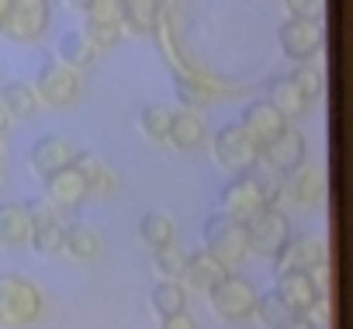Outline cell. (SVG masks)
<instances>
[{"mask_svg":"<svg viewBox=\"0 0 353 329\" xmlns=\"http://www.w3.org/2000/svg\"><path fill=\"white\" fill-rule=\"evenodd\" d=\"M42 312V295L18 274H0V326H28Z\"/></svg>","mask_w":353,"mask_h":329,"instance_id":"cell-1","label":"cell"},{"mask_svg":"<svg viewBox=\"0 0 353 329\" xmlns=\"http://www.w3.org/2000/svg\"><path fill=\"white\" fill-rule=\"evenodd\" d=\"M52 21V11L46 0H8L4 14H0V35L11 42H35L46 35Z\"/></svg>","mask_w":353,"mask_h":329,"instance_id":"cell-2","label":"cell"},{"mask_svg":"<svg viewBox=\"0 0 353 329\" xmlns=\"http://www.w3.org/2000/svg\"><path fill=\"white\" fill-rule=\"evenodd\" d=\"M243 239H246V253L253 250L260 257H277L284 250V243L291 239V222L284 212L263 208L243 226Z\"/></svg>","mask_w":353,"mask_h":329,"instance_id":"cell-3","label":"cell"},{"mask_svg":"<svg viewBox=\"0 0 353 329\" xmlns=\"http://www.w3.org/2000/svg\"><path fill=\"white\" fill-rule=\"evenodd\" d=\"M205 253L212 260H219L229 274L232 267H239L246 260V239H243V229L236 222H229L225 215H212L205 222Z\"/></svg>","mask_w":353,"mask_h":329,"instance_id":"cell-4","label":"cell"},{"mask_svg":"<svg viewBox=\"0 0 353 329\" xmlns=\"http://www.w3.org/2000/svg\"><path fill=\"white\" fill-rule=\"evenodd\" d=\"M32 90H35L39 104H49V108H73L83 97L80 73H73V70H66L59 63H46Z\"/></svg>","mask_w":353,"mask_h":329,"instance_id":"cell-5","label":"cell"},{"mask_svg":"<svg viewBox=\"0 0 353 329\" xmlns=\"http://www.w3.org/2000/svg\"><path fill=\"white\" fill-rule=\"evenodd\" d=\"M322 263H325V246H322L319 236H308V232L291 236V239L284 243V250L274 257L277 277H281V274H312V270H319Z\"/></svg>","mask_w":353,"mask_h":329,"instance_id":"cell-6","label":"cell"},{"mask_svg":"<svg viewBox=\"0 0 353 329\" xmlns=\"http://www.w3.org/2000/svg\"><path fill=\"white\" fill-rule=\"evenodd\" d=\"M212 308L215 315H222L225 322H246L256 308V291L246 277L229 274L215 291H212Z\"/></svg>","mask_w":353,"mask_h":329,"instance_id":"cell-7","label":"cell"},{"mask_svg":"<svg viewBox=\"0 0 353 329\" xmlns=\"http://www.w3.org/2000/svg\"><path fill=\"white\" fill-rule=\"evenodd\" d=\"M322 25L319 21H294V18H288L281 28H277V46H281V52L291 59V63H308L312 56H319V49H322Z\"/></svg>","mask_w":353,"mask_h":329,"instance_id":"cell-8","label":"cell"},{"mask_svg":"<svg viewBox=\"0 0 353 329\" xmlns=\"http://www.w3.org/2000/svg\"><path fill=\"white\" fill-rule=\"evenodd\" d=\"M215 156L225 170H236V174H246L260 163V149L250 142V135L239 128V125H225L219 128L215 135Z\"/></svg>","mask_w":353,"mask_h":329,"instance_id":"cell-9","label":"cell"},{"mask_svg":"<svg viewBox=\"0 0 353 329\" xmlns=\"http://www.w3.org/2000/svg\"><path fill=\"white\" fill-rule=\"evenodd\" d=\"M219 215H225L229 222H236L239 229L256 215V212H263L267 205H263V198L256 195V188L246 181V177H236V181H229L225 188H222V195H219Z\"/></svg>","mask_w":353,"mask_h":329,"instance_id":"cell-10","label":"cell"},{"mask_svg":"<svg viewBox=\"0 0 353 329\" xmlns=\"http://www.w3.org/2000/svg\"><path fill=\"white\" fill-rule=\"evenodd\" d=\"M260 159L281 177L301 170L305 167V135L298 128H284L267 149H260Z\"/></svg>","mask_w":353,"mask_h":329,"instance_id":"cell-11","label":"cell"},{"mask_svg":"<svg viewBox=\"0 0 353 329\" xmlns=\"http://www.w3.org/2000/svg\"><path fill=\"white\" fill-rule=\"evenodd\" d=\"M73 159H77V149H73L63 135H42V139L32 146V152H28L32 170H35L42 181H49V177L59 174V170H70Z\"/></svg>","mask_w":353,"mask_h":329,"instance_id":"cell-12","label":"cell"},{"mask_svg":"<svg viewBox=\"0 0 353 329\" xmlns=\"http://www.w3.org/2000/svg\"><path fill=\"white\" fill-rule=\"evenodd\" d=\"M246 135H250V142L256 146V149H267L284 128H288V121L267 104V101H250L246 108H243V125H239Z\"/></svg>","mask_w":353,"mask_h":329,"instance_id":"cell-13","label":"cell"},{"mask_svg":"<svg viewBox=\"0 0 353 329\" xmlns=\"http://www.w3.org/2000/svg\"><path fill=\"white\" fill-rule=\"evenodd\" d=\"M274 295H277L281 305H284L288 312H294V315H308V312L319 308V301H322V291H319V284L312 281V274H281Z\"/></svg>","mask_w":353,"mask_h":329,"instance_id":"cell-14","label":"cell"},{"mask_svg":"<svg viewBox=\"0 0 353 329\" xmlns=\"http://www.w3.org/2000/svg\"><path fill=\"white\" fill-rule=\"evenodd\" d=\"M163 4L156 0H121L118 4V25H125L132 35H152L159 28Z\"/></svg>","mask_w":353,"mask_h":329,"instance_id":"cell-15","label":"cell"},{"mask_svg":"<svg viewBox=\"0 0 353 329\" xmlns=\"http://www.w3.org/2000/svg\"><path fill=\"white\" fill-rule=\"evenodd\" d=\"M281 191H288V198L294 205H319L322 195H325V181H322V174L315 167H301V170L284 177Z\"/></svg>","mask_w":353,"mask_h":329,"instance_id":"cell-16","label":"cell"},{"mask_svg":"<svg viewBox=\"0 0 353 329\" xmlns=\"http://www.w3.org/2000/svg\"><path fill=\"white\" fill-rule=\"evenodd\" d=\"M184 277H188V284H191L194 291H215V288L229 277V270H225L219 260H212L205 250H198V253L188 257V263H184Z\"/></svg>","mask_w":353,"mask_h":329,"instance_id":"cell-17","label":"cell"},{"mask_svg":"<svg viewBox=\"0 0 353 329\" xmlns=\"http://www.w3.org/2000/svg\"><path fill=\"white\" fill-rule=\"evenodd\" d=\"M46 188H49V201L59 205V208H77V205L87 198V184L80 181V174H77L73 167L52 174V177L46 181Z\"/></svg>","mask_w":353,"mask_h":329,"instance_id":"cell-18","label":"cell"},{"mask_svg":"<svg viewBox=\"0 0 353 329\" xmlns=\"http://www.w3.org/2000/svg\"><path fill=\"white\" fill-rule=\"evenodd\" d=\"M267 104L288 121V118H294V114H301L305 111V97L298 94V87L288 80V77H277V80H270L267 83Z\"/></svg>","mask_w":353,"mask_h":329,"instance_id":"cell-19","label":"cell"},{"mask_svg":"<svg viewBox=\"0 0 353 329\" xmlns=\"http://www.w3.org/2000/svg\"><path fill=\"white\" fill-rule=\"evenodd\" d=\"M32 239V222L25 215L21 205L8 201V205H0V243L4 246H21Z\"/></svg>","mask_w":353,"mask_h":329,"instance_id":"cell-20","label":"cell"},{"mask_svg":"<svg viewBox=\"0 0 353 329\" xmlns=\"http://www.w3.org/2000/svg\"><path fill=\"white\" fill-rule=\"evenodd\" d=\"M176 149H194L205 139V121L198 118V111H176L170 121V135H166Z\"/></svg>","mask_w":353,"mask_h":329,"instance_id":"cell-21","label":"cell"},{"mask_svg":"<svg viewBox=\"0 0 353 329\" xmlns=\"http://www.w3.org/2000/svg\"><path fill=\"white\" fill-rule=\"evenodd\" d=\"M0 104H4L8 118H32L39 111L35 90L28 83H21V80H14V83H8L4 90H0Z\"/></svg>","mask_w":353,"mask_h":329,"instance_id":"cell-22","label":"cell"},{"mask_svg":"<svg viewBox=\"0 0 353 329\" xmlns=\"http://www.w3.org/2000/svg\"><path fill=\"white\" fill-rule=\"evenodd\" d=\"M59 59H63L59 66L80 73L83 66H90V63L97 59V49H94L80 32H70V35H63V42H59Z\"/></svg>","mask_w":353,"mask_h":329,"instance_id":"cell-23","label":"cell"},{"mask_svg":"<svg viewBox=\"0 0 353 329\" xmlns=\"http://www.w3.org/2000/svg\"><path fill=\"white\" fill-rule=\"evenodd\" d=\"M149 301H152V312L159 319H166V315H176V312L188 308V291H184V284H176V281H159L152 288Z\"/></svg>","mask_w":353,"mask_h":329,"instance_id":"cell-24","label":"cell"},{"mask_svg":"<svg viewBox=\"0 0 353 329\" xmlns=\"http://www.w3.org/2000/svg\"><path fill=\"white\" fill-rule=\"evenodd\" d=\"M63 250L73 257V260H94L97 253H101V239H97V232L94 229H87V226H70L66 232H63Z\"/></svg>","mask_w":353,"mask_h":329,"instance_id":"cell-25","label":"cell"},{"mask_svg":"<svg viewBox=\"0 0 353 329\" xmlns=\"http://www.w3.org/2000/svg\"><path fill=\"white\" fill-rule=\"evenodd\" d=\"M73 170H77L80 181L87 184V195H90V191H111V184H114L111 170L104 167L97 156H90V152H80V156L73 159Z\"/></svg>","mask_w":353,"mask_h":329,"instance_id":"cell-26","label":"cell"},{"mask_svg":"<svg viewBox=\"0 0 353 329\" xmlns=\"http://www.w3.org/2000/svg\"><path fill=\"white\" fill-rule=\"evenodd\" d=\"M139 239L149 250H163V246L173 243V222L163 212H145L142 222H139Z\"/></svg>","mask_w":353,"mask_h":329,"instance_id":"cell-27","label":"cell"},{"mask_svg":"<svg viewBox=\"0 0 353 329\" xmlns=\"http://www.w3.org/2000/svg\"><path fill=\"white\" fill-rule=\"evenodd\" d=\"M243 177H246V181H250V184L256 188V195L263 198V205H267V208H274V201H277V198L284 195V191H281V184H284V177H281V174H274V170L267 167V163H263V159L256 163V167H253V170H246Z\"/></svg>","mask_w":353,"mask_h":329,"instance_id":"cell-28","label":"cell"},{"mask_svg":"<svg viewBox=\"0 0 353 329\" xmlns=\"http://www.w3.org/2000/svg\"><path fill=\"white\" fill-rule=\"evenodd\" d=\"M170 121H173V111L163 108V104H145L142 114H139V128H142V135L152 139V142H163V139L170 135Z\"/></svg>","mask_w":353,"mask_h":329,"instance_id":"cell-29","label":"cell"},{"mask_svg":"<svg viewBox=\"0 0 353 329\" xmlns=\"http://www.w3.org/2000/svg\"><path fill=\"white\" fill-rule=\"evenodd\" d=\"M184 263H188V253L176 250L173 243L163 246V250H152V267H156V274H159L163 281H176V284H181Z\"/></svg>","mask_w":353,"mask_h":329,"instance_id":"cell-30","label":"cell"},{"mask_svg":"<svg viewBox=\"0 0 353 329\" xmlns=\"http://www.w3.org/2000/svg\"><path fill=\"white\" fill-rule=\"evenodd\" d=\"M256 315H260V322L267 326V329H288L298 315L294 312H288L284 305H281V298L270 291V295H263V298H256V308H253Z\"/></svg>","mask_w":353,"mask_h":329,"instance_id":"cell-31","label":"cell"},{"mask_svg":"<svg viewBox=\"0 0 353 329\" xmlns=\"http://www.w3.org/2000/svg\"><path fill=\"white\" fill-rule=\"evenodd\" d=\"M63 232H66V226L49 222V226L32 229V239H28V243H32L42 257H52V253H59V250H63Z\"/></svg>","mask_w":353,"mask_h":329,"instance_id":"cell-32","label":"cell"},{"mask_svg":"<svg viewBox=\"0 0 353 329\" xmlns=\"http://www.w3.org/2000/svg\"><path fill=\"white\" fill-rule=\"evenodd\" d=\"M288 80L298 87V94H301L305 101H312V97L322 94V73H319L315 66H308V63L294 66V73H288Z\"/></svg>","mask_w":353,"mask_h":329,"instance_id":"cell-33","label":"cell"},{"mask_svg":"<svg viewBox=\"0 0 353 329\" xmlns=\"http://www.w3.org/2000/svg\"><path fill=\"white\" fill-rule=\"evenodd\" d=\"M80 35H83L94 49H108V46H114V42H118L121 25H108V21H83Z\"/></svg>","mask_w":353,"mask_h":329,"instance_id":"cell-34","label":"cell"},{"mask_svg":"<svg viewBox=\"0 0 353 329\" xmlns=\"http://www.w3.org/2000/svg\"><path fill=\"white\" fill-rule=\"evenodd\" d=\"M176 97H181V104H184V111H194V108H201V104H208V87H201V83H194V80H184V77H176Z\"/></svg>","mask_w":353,"mask_h":329,"instance_id":"cell-35","label":"cell"},{"mask_svg":"<svg viewBox=\"0 0 353 329\" xmlns=\"http://www.w3.org/2000/svg\"><path fill=\"white\" fill-rule=\"evenodd\" d=\"M80 11L87 14V21H108V25H118V0H83Z\"/></svg>","mask_w":353,"mask_h":329,"instance_id":"cell-36","label":"cell"},{"mask_svg":"<svg viewBox=\"0 0 353 329\" xmlns=\"http://www.w3.org/2000/svg\"><path fill=\"white\" fill-rule=\"evenodd\" d=\"M21 208H25V215H28L32 229L49 226V222H59V219H56V205H52L49 198H32V201H28V205H21Z\"/></svg>","mask_w":353,"mask_h":329,"instance_id":"cell-37","label":"cell"},{"mask_svg":"<svg viewBox=\"0 0 353 329\" xmlns=\"http://www.w3.org/2000/svg\"><path fill=\"white\" fill-rule=\"evenodd\" d=\"M284 11L294 21H315L322 14V4H319V0H284Z\"/></svg>","mask_w":353,"mask_h":329,"instance_id":"cell-38","label":"cell"},{"mask_svg":"<svg viewBox=\"0 0 353 329\" xmlns=\"http://www.w3.org/2000/svg\"><path fill=\"white\" fill-rule=\"evenodd\" d=\"M159 329H198V322H194V315L184 308V312H176V315H166V319L159 322Z\"/></svg>","mask_w":353,"mask_h":329,"instance_id":"cell-39","label":"cell"},{"mask_svg":"<svg viewBox=\"0 0 353 329\" xmlns=\"http://www.w3.org/2000/svg\"><path fill=\"white\" fill-rule=\"evenodd\" d=\"M288 329H319V326H315L312 319H305V315H298V319H294V322H291Z\"/></svg>","mask_w":353,"mask_h":329,"instance_id":"cell-40","label":"cell"},{"mask_svg":"<svg viewBox=\"0 0 353 329\" xmlns=\"http://www.w3.org/2000/svg\"><path fill=\"white\" fill-rule=\"evenodd\" d=\"M8 125H11V118H8V111H4V104H0V135L8 132Z\"/></svg>","mask_w":353,"mask_h":329,"instance_id":"cell-41","label":"cell"},{"mask_svg":"<svg viewBox=\"0 0 353 329\" xmlns=\"http://www.w3.org/2000/svg\"><path fill=\"white\" fill-rule=\"evenodd\" d=\"M0 163H4V146H0Z\"/></svg>","mask_w":353,"mask_h":329,"instance_id":"cell-42","label":"cell"},{"mask_svg":"<svg viewBox=\"0 0 353 329\" xmlns=\"http://www.w3.org/2000/svg\"><path fill=\"white\" fill-rule=\"evenodd\" d=\"M0 188H4V177H0Z\"/></svg>","mask_w":353,"mask_h":329,"instance_id":"cell-43","label":"cell"}]
</instances>
